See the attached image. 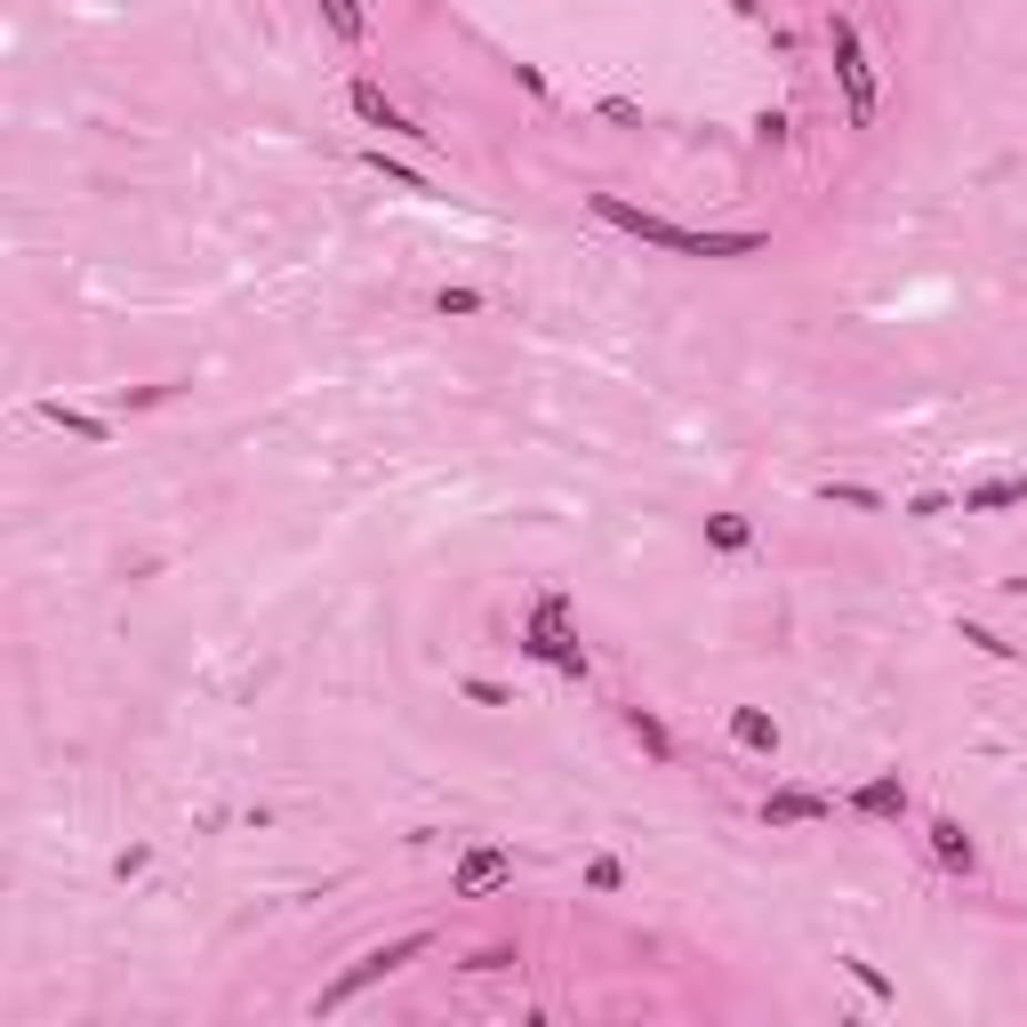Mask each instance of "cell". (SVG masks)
Instances as JSON below:
<instances>
[{"instance_id":"obj_5","label":"cell","mask_w":1027,"mask_h":1027,"mask_svg":"<svg viewBox=\"0 0 1027 1027\" xmlns=\"http://www.w3.org/2000/svg\"><path fill=\"white\" fill-rule=\"evenodd\" d=\"M346 96H354V113H362L369 129H386V136H409V145H434V129H418V121H409L401 105H386V89H378V81H354Z\"/></svg>"},{"instance_id":"obj_1","label":"cell","mask_w":1027,"mask_h":1027,"mask_svg":"<svg viewBox=\"0 0 1027 1027\" xmlns=\"http://www.w3.org/2000/svg\"><path fill=\"white\" fill-rule=\"evenodd\" d=\"M587 210L602 225L634 233V242H650V250H674V257H755L763 250V233H691V225H674L659 210H634V201H619V193H594Z\"/></svg>"},{"instance_id":"obj_7","label":"cell","mask_w":1027,"mask_h":1027,"mask_svg":"<svg viewBox=\"0 0 1027 1027\" xmlns=\"http://www.w3.org/2000/svg\"><path fill=\"white\" fill-rule=\"evenodd\" d=\"M498 883H514V860H506V851H466L458 875H450V892H458V899H482V892H498Z\"/></svg>"},{"instance_id":"obj_6","label":"cell","mask_w":1027,"mask_h":1027,"mask_svg":"<svg viewBox=\"0 0 1027 1027\" xmlns=\"http://www.w3.org/2000/svg\"><path fill=\"white\" fill-rule=\"evenodd\" d=\"M811 818H835V795H811V786H771L763 795V827H811Z\"/></svg>"},{"instance_id":"obj_15","label":"cell","mask_w":1027,"mask_h":1027,"mask_svg":"<svg viewBox=\"0 0 1027 1027\" xmlns=\"http://www.w3.org/2000/svg\"><path fill=\"white\" fill-rule=\"evenodd\" d=\"M860 811H875V818H899V811H907V786H899V779H875V786H860Z\"/></svg>"},{"instance_id":"obj_17","label":"cell","mask_w":1027,"mask_h":1027,"mask_svg":"<svg viewBox=\"0 0 1027 1027\" xmlns=\"http://www.w3.org/2000/svg\"><path fill=\"white\" fill-rule=\"evenodd\" d=\"M369 169H378V177H386L394 193H418V201H434V185L418 177V169H401V161H386V153H369Z\"/></svg>"},{"instance_id":"obj_8","label":"cell","mask_w":1027,"mask_h":1027,"mask_svg":"<svg viewBox=\"0 0 1027 1027\" xmlns=\"http://www.w3.org/2000/svg\"><path fill=\"white\" fill-rule=\"evenodd\" d=\"M932 851H939L947 875H972V867H979V851H972V835L955 827V818H932Z\"/></svg>"},{"instance_id":"obj_22","label":"cell","mask_w":1027,"mask_h":1027,"mask_svg":"<svg viewBox=\"0 0 1027 1027\" xmlns=\"http://www.w3.org/2000/svg\"><path fill=\"white\" fill-rule=\"evenodd\" d=\"M964 642H972V650H987V659H1019V650H1011L1004 634H987V627H964Z\"/></svg>"},{"instance_id":"obj_10","label":"cell","mask_w":1027,"mask_h":1027,"mask_svg":"<svg viewBox=\"0 0 1027 1027\" xmlns=\"http://www.w3.org/2000/svg\"><path fill=\"white\" fill-rule=\"evenodd\" d=\"M996 506H1027V474H996V482L964 490V514H996Z\"/></svg>"},{"instance_id":"obj_12","label":"cell","mask_w":1027,"mask_h":1027,"mask_svg":"<svg viewBox=\"0 0 1027 1027\" xmlns=\"http://www.w3.org/2000/svg\"><path fill=\"white\" fill-rule=\"evenodd\" d=\"M627 731L642 739V755H659V763H674V739H667V723L650 706H627Z\"/></svg>"},{"instance_id":"obj_9","label":"cell","mask_w":1027,"mask_h":1027,"mask_svg":"<svg viewBox=\"0 0 1027 1027\" xmlns=\"http://www.w3.org/2000/svg\"><path fill=\"white\" fill-rule=\"evenodd\" d=\"M32 418H49V426H64V434H81V441H113V426L89 418V409H73V401H32Z\"/></svg>"},{"instance_id":"obj_3","label":"cell","mask_w":1027,"mask_h":1027,"mask_svg":"<svg viewBox=\"0 0 1027 1027\" xmlns=\"http://www.w3.org/2000/svg\"><path fill=\"white\" fill-rule=\"evenodd\" d=\"M522 650H530V659H546V667H562L570 682H587V650L570 642V602H562V594H546V602L530 610V642H522Z\"/></svg>"},{"instance_id":"obj_13","label":"cell","mask_w":1027,"mask_h":1027,"mask_svg":"<svg viewBox=\"0 0 1027 1027\" xmlns=\"http://www.w3.org/2000/svg\"><path fill=\"white\" fill-rule=\"evenodd\" d=\"M314 9H322V24L337 32V41H362V32H369V17H362V0H314Z\"/></svg>"},{"instance_id":"obj_11","label":"cell","mask_w":1027,"mask_h":1027,"mask_svg":"<svg viewBox=\"0 0 1027 1027\" xmlns=\"http://www.w3.org/2000/svg\"><path fill=\"white\" fill-rule=\"evenodd\" d=\"M731 739L746 746V755H779V723H771V714H755V706L731 714Z\"/></svg>"},{"instance_id":"obj_24","label":"cell","mask_w":1027,"mask_h":1027,"mask_svg":"<svg viewBox=\"0 0 1027 1027\" xmlns=\"http://www.w3.org/2000/svg\"><path fill=\"white\" fill-rule=\"evenodd\" d=\"M466 699H474V706H514V691H498V682H482V674L466 682Z\"/></svg>"},{"instance_id":"obj_20","label":"cell","mask_w":1027,"mask_h":1027,"mask_svg":"<svg viewBox=\"0 0 1027 1027\" xmlns=\"http://www.w3.org/2000/svg\"><path fill=\"white\" fill-rule=\"evenodd\" d=\"M619 883H627V867L610 860V851H602V860H587V892H619Z\"/></svg>"},{"instance_id":"obj_18","label":"cell","mask_w":1027,"mask_h":1027,"mask_svg":"<svg viewBox=\"0 0 1027 1027\" xmlns=\"http://www.w3.org/2000/svg\"><path fill=\"white\" fill-rule=\"evenodd\" d=\"M434 314H458V322H466V314H482V289H466V282H441V289H434Z\"/></svg>"},{"instance_id":"obj_16","label":"cell","mask_w":1027,"mask_h":1027,"mask_svg":"<svg viewBox=\"0 0 1027 1027\" xmlns=\"http://www.w3.org/2000/svg\"><path fill=\"white\" fill-rule=\"evenodd\" d=\"M818 498H827V506H860V514H883V490H867V482H818Z\"/></svg>"},{"instance_id":"obj_25","label":"cell","mask_w":1027,"mask_h":1027,"mask_svg":"<svg viewBox=\"0 0 1027 1027\" xmlns=\"http://www.w3.org/2000/svg\"><path fill=\"white\" fill-rule=\"evenodd\" d=\"M1004 594H1027V570H1019V578H1004Z\"/></svg>"},{"instance_id":"obj_19","label":"cell","mask_w":1027,"mask_h":1027,"mask_svg":"<svg viewBox=\"0 0 1027 1027\" xmlns=\"http://www.w3.org/2000/svg\"><path fill=\"white\" fill-rule=\"evenodd\" d=\"M843 972H851V979H860V987H867V996H875V1004H899V987H892V979H883V972L867 964V955H843Z\"/></svg>"},{"instance_id":"obj_21","label":"cell","mask_w":1027,"mask_h":1027,"mask_svg":"<svg viewBox=\"0 0 1027 1027\" xmlns=\"http://www.w3.org/2000/svg\"><path fill=\"white\" fill-rule=\"evenodd\" d=\"M145 867H153V843H129L121 860H113V875H121V883H129V875H145Z\"/></svg>"},{"instance_id":"obj_2","label":"cell","mask_w":1027,"mask_h":1027,"mask_svg":"<svg viewBox=\"0 0 1027 1027\" xmlns=\"http://www.w3.org/2000/svg\"><path fill=\"white\" fill-rule=\"evenodd\" d=\"M827 49H835L843 113H851V129H867V121H875V64H867V41H860V24H851V17H835V24H827Z\"/></svg>"},{"instance_id":"obj_14","label":"cell","mask_w":1027,"mask_h":1027,"mask_svg":"<svg viewBox=\"0 0 1027 1027\" xmlns=\"http://www.w3.org/2000/svg\"><path fill=\"white\" fill-rule=\"evenodd\" d=\"M746 538H755V530H746V514H714V522H706L714 555H746Z\"/></svg>"},{"instance_id":"obj_23","label":"cell","mask_w":1027,"mask_h":1027,"mask_svg":"<svg viewBox=\"0 0 1027 1027\" xmlns=\"http://www.w3.org/2000/svg\"><path fill=\"white\" fill-rule=\"evenodd\" d=\"M506 964H514V947H474L466 955V972H506Z\"/></svg>"},{"instance_id":"obj_4","label":"cell","mask_w":1027,"mask_h":1027,"mask_svg":"<svg viewBox=\"0 0 1027 1027\" xmlns=\"http://www.w3.org/2000/svg\"><path fill=\"white\" fill-rule=\"evenodd\" d=\"M426 947H434L426 932H409V939H394V947H369V955H362V964H354L346 979H337V987H322V1004H314V1011H346V1004L362 996V987H378L386 972H401L409 955H426Z\"/></svg>"}]
</instances>
